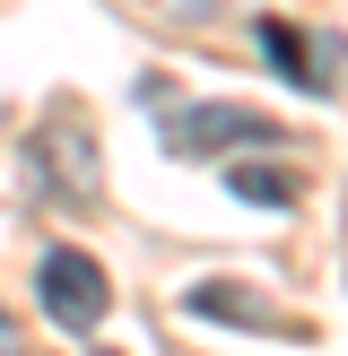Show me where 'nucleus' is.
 <instances>
[{
	"label": "nucleus",
	"mask_w": 348,
	"mask_h": 356,
	"mask_svg": "<svg viewBox=\"0 0 348 356\" xmlns=\"http://www.w3.org/2000/svg\"><path fill=\"white\" fill-rule=\"evenodd\" d=\"M0 356H26V339H17V322L0 313Z\"/></svg>",
	"instance_id": "nucleus-7"
},
{
	"label": "nucleus",
	"mask_w": 348,
	"mask_h": 356,
	"mask_svg": "<svg viewBox=\"0 0 348 356\" xmlns=\"http://www.w3.org/2000/svg\"><path fill=\"white\" fill-rule=\"evenodd\" d=\"M157 139H166V156H226V148H270L278 122L253 113V104H191V113H174Z\"/></svg>",
	"instance_id": "nucleus-2"
},
{
	"label": "nucleus",
	"mask_w": 348,
	"mask_h": 356,
	"mask_svg": "<svg viewBox=\"0 0 348 356\" xmlns=\"http://www.w3.org/2000/svg\"><path fill=\"white\" fill-rule=\"evenodd\" d=\"M235 200H253V209H296V174L287 165H235Z\"/></svg>",
	"instance_id": "nucleus-6"
},
{
	"label": "nucleus",
	"mask_w": 348,
	"mask_h": 356,
	"mask_svg": "<svg viewBox=\"0 0 348 356\" xmlns=\"http://www.w3.org/2000/svg\"><path fill=\"white\" fill-rule=\"evenodd\" d=\"M191 305H200V313H226V322H261V330H270V339H313V330H296L287 313L270 305V296L235 287V278H209V287H191Z\"/></svg>",
	"instance_id": "nucleus-5"
},
{
	"label": "nucleus",
	"mask_w": 348,
	"mask_h": 356,
	"mask_svg": "<svg viewBox=\"0 0 348 356\" xmlns=\"http://www.w3.org/2000/svg\"><path fill=\"white\" fill-rule=\"evenodd\" d=\"M26 174H35V191H44L52 209H96L104 200V156H96V139H87V122H70V113L35 131Z\"/></svg>",
	"instance_id": "nucleus-1"
},
{
	"label": "nucleus",
	"mask_w": 348,
	"mask_h": 356,
	"mask_svg": "<svg viewBox=\"0 0 348 356\" xmlns=\"http://www.w3.org/2000/svg\"><path fill=\"white\" fill-rule=\"evenodd\" d=\"M35 296H44V313L61 330H87V322H104V261H87L79 243H52L44 261H35Z\"/></svg>",
	"instance_id": "nucleus-3"
},
{
	"label": "nucleus",
	"mask_w": 348,
	"mask_h": 356,
	"mask_svg": "<svg viewBox=\"0 0 348 356\" xmlns=\"http://www.w3.org/2000/svg\"><path fill=\"white\" fill-rule=\"evenodd\" d=\"M253 35H261V52H270V70H278L287 87H305V96H313V87H331V61H322L331 44H305V35H296L287 17H261Z\"/></svg>",
	"instance_id": "nucleus-4"
}]
</instances>
